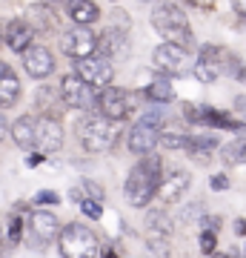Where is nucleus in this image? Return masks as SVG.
<instances>
[{"instance_id": "obj_42", "label": "nucleus", "mask_w": 246, "mask_h": 258, "mask_svg": "<svg viewBox=\"0 0 246 258\" xmlns=\"http://www.w3.org/2000/svg\"><path fill=\"white\" fill-rule=\"evenodd\" d=\"M243 258H246V247H243Z\"/></svg>"}, {"instance_id": "obj_3", "label": "nucleus", "mask_w": 246, "mask_h": 258, "mask_svg": "<svg viewBox=\"0 0 246 258\" xmlns=\"http://www.w3.org/2000/svg\"><path fill=\"white\" fill-rule=\"evenodd\" d=\"M57 247H60L63 258H98L101 238H98V232L92 227H86L80 221H72L57 232Z\"/></svg>"}, {"instance_id": "obj_22", "label": "nucleus", "mask_w": 246, "mask_h": 258, "mask_svg": "<svg viewBox=\"0 0 246 258\" xmlns=\"http://www.w3.org/2000/svg\"><path fill=\"white\" fill-rule=\"evenodd\" d=\"M12 138L23 152H32L35 149V118L32 115H20L15 123H12Z\"/></svg>"}, {"instance_id": "obj_9", "label": "nucleus", "mask_w": 246, "mask_h": 258, "mask_svg": "<svg viewBox=\"0 0 246 258\" xmlns=\"http://www.w3.org/2000/svg\"><path fill=\"white\" fill-rule=\"evenodd\" d=\"M57 232H60V224H57L55 212L32 210V215L26 218V238L35 249H46L57 238Z\"/></svg>"}, {"instance_id": "obj_18", "label": "nucleus", "mask_w": 246, "mask_h": 258, "mask_svg": "<svg viewBox=\"0 0 246 258\" xmlns=\"http://www.w3.org/2000/svg\"><path fill=\"white\" fill-rule=\"evenodd\" d=\"M3 40H6V46L12 52H18L23 55L32 43H35V29L29 26V20H9V26L3 29Z\"/></svg>"}, {"instance_id": "obj_4", "label": "nucleus", "mask_w": 246, "mask_h": 258, "mask_svg": "<svg viewBox=\"0 0 246 258\" xmlns=\"http://www.w3.org/2000/svg\"><path fill=\"white\" fill-rule=\"evenodd\" d=\"M163 109H149L140 115L135 126L129 129V152H135V155H149L152 149L157 147V135H160V129H163Z\"/></svg>"}, {"instance_id": "obj_36", "label": "nucleus", "mask_w": 246, "mask_h": 258, "mask_svg": "<svg viewBox=\"0 0 246 258\" xmlns=\"http://www.w3.org/2000/svg\"><path fill=\"white\" fill-rule=\"evenodd\" d=\"M35 204H57V195L52 192V189H40V192L35 195Z\"/></svg>"}, {"instance_id": "obj_23", "label": "nucleus", "mask_w": 246, "mask_h": 258, "mask_svg": "<svg viewBox=\"0 0 246 258\" xmlns=\"http://www.w3.org/2000/svg\"><path fill=\"white\" fill-rule=\"evenodd\" d=\"M220 147V141L215 135H186V152H189L195 161H206V158Z\"/></svg>"}, {"instance_id": "obj_37", "label": "nucleus", "mask_w": 246, "mask_h": 258, "mask_svg": "<svg viewBox=\"0 0 246 258\" xmlns=\"http://www.w3.org/2000/svg\"><path fill=\"white\" fill-rule=\"evenodd\" d=\"M6 135H9V123H6V118H3V112H0V144L6 141Z\"/></svg>"}, {"instance_id": "obj_1", "label": "nucleus", "mask_w": 246, "mask_h": 258, "mask_svg": "<svg viewBox=\"0 0 246 258\" xmlns=\"http://www.w3.org/2000/svg\"><path fill=\"white\" fill-rule=\"evenodd\" d=\"M160 175H163V161L157 155H143L132 169H129V178H126V201L137 210H143L146 204L155 198L157 192V184H160Z\"/></svg>"}, {"instance_id": "obj_13", "label": "nucleus", "mask_w": 246, "mask_h": 258, "mask_svg": "<svg viewBox=\"0 0 246 258\" xmlns=\"http://www.w3.org/2000/svg\"><path fill=\"white\" fill-rule=\"evenodd\" d=\"M60 98H63L72 109L92 112L98 106V89H92L89 83H83L77 75H66L60 81Z\"/></svg>"}, {"instance_id": "obj_30", "label": "nucleus", "mask_w": 246, "mask_h": 258, "mask_svg": "<svg viewBox=\"0 0 246 258\" xmlns=\"http://www.w3.org/2000/svg\"><path fill=\"white\" fill-rule=\"evenodd\" d=\"M226 72H229V75H235V78H237L240 83H246V63H243V60H240L237 55H232V57H229Z\"/></svg>"}, {"instance_id": "obj_41", "label": "nucleus", "mask_w": 246, "mask_h": 258, "mask_svg": "<svg viewBox=\"0 0 246 258\" xmlns=\"http://www.w3.org/2000/svg\"><path fill=\"white\" fill-rule=\"evenodd\" d=\"M0 258H3V230H0Z\"/></svg>"}, {"instance_id": "obj_20", "label": "nucleus", "mask_w": 246, "mask_h": 258, "mask_svg": "<svg viewBox=\"0 0 246 258\" xmlns=\"http://www.w3.org/2000/svg\"><path fill=\"white\" fill-rule=\"evenodd\" d=\"M20 78L15 75L9 63H3L0 60V106H15L20 98Z\"/></svg>"}, {"instance_id": "obj_38", "label": "nucleus", "mask_w": 246, "mask_h": 258, "mask_svg": "<svg viewBox=\"0 0 246 258\" xmlns=\"http://www.w3.org/2000/svg\"><path fill=\"white\" fill-rule=\"evenodd\" d=\"M232 6H235L237 15H243V18H246V0H232Z\"/></svg>"}, {"instance_id": "obj_27", "label": "nucleus", "mask_w": 246, "mask_h": 258, "mask_svg": "<svg viewBox=\"0 0 246 258\" xmlns=\"http://www.w3.org/2000/svg\"><path fill=\"white\" fill-rule=\"evenodd\" d=\"M20 238H23V215H12L9 232H3V241H6L9 247H15V244H20Z\"/></svg>"}, {"instance_id": "obj_31", "label": "nucleus", "mask_w": 246, "mask_h": 258, "mask_svg": "<svg viewBox=\"0 0 246 258\" xmlns=\"http://www.w3.org/2000/svg\"><path fill=\"white\" fill-rule=\"evenodd\" d=\"M80 210H83V215H89V218H101L103 215V204H98V201H92V198H80Z\"/></svg>"}, {"instance_id": "obj_2", "label": "nucleus", "mask_w": 246, "mask_h": 258, "mask_svg": "<svg viewBox=\"0 0 246 258\" xmlns=\"http://www.w3.org/2000/svg\"><path fill=\"white\" fill-rule=\"evenodd\" d=\"M152 26L163 43H178V46H192V26H189V18L186 12L178 6V3H157L152 9Z\"/></svg>"}, {"instance_id": "obj_21", "label": "nucleus", "mask_w": 246, "mask_h": 258, "mask_svg": "<svg viewBox=\"0 0 246 258\" xmlns=\"http://www.w3.org/2000/svg\"><path fill=\"white\" fill-rule=\"evenodd\" d=\"M66 15L74 20V26H92L101 18V9L95 0H66Z\"/></svg>"}, {"instance_id": "obj_40", "label": "nucleus", "mask_w": 246, "mask_h": 258, "mask_svg": "<svg viewBox=\"0 0 246 258\" xmlns=\"http://www.w3.org/2000/svg\"><path fill=\"white\" fill-rule=\"evenodd\" d=\"M209 258H232V255H226V252H218V249H215V252H212Z\"/></svg>"}, {"instance_id": "obj_5", "label": "nucleus", "mask_w": 246, "mask_h": 258, "mask_svg": "<svg viewBox=\"0 0 246 258\" xmlns=\"http://www.w3.org/2000/svg\"><path fill=\"white\" fill-rule=\"evenodd\" d=\"M115 141H118V123H115V120L103 118L101 112L83 120L80 144H83L86 152H106V149L115 147Z\"/></svg>"}, {"instance_id": "obj_33", "label": "nucleus", "mask_w": 246, "mask_h": 258, "mask_svg": "<svg viewBox=\"0 0 246 258\" xmlns=\"http://www.w3.org/2000/svg\"><path fill=\"white\" fill-rule=\"evenodd\" d=\"M80 189H83V192H86V195H89L92 201L103 204V186H98V184H95V181H83V184H80Z\"/></svg>"}, {"instance_id": "obj_14", "label": "nucleus", "mask_w": 246, "mask_h": 258, "mask_svg": "<svg viewBox=\"0 0 246 258\" xmlns=\"http://www.w3.org/2000/svg\"><path fill=\"white\" fill-rule=\"evenodd\" d=\"M95 43H98V35L86 26H74V29H69V32H63V37H60V49H63V55L72 57V60L95 55Z\"/></svg>"}, {"instance_id": "obj_17", "label": "nucleus", "mask_w": 246, "mask_h": 258, "mask_svg": "<svg viewBox=\"0 0 246 258\" xmlns=\"http://www.w3.org/2000/svg\"><path fill=\"white\" fill-rule=\"evenodd\" d=\"M95 52L101 57H126L129 52V37L123 29H103L101 37H98V43H95Z\"/></svg>"}, {"instance_id": "obj_29", "label": "nucleus", "mask_w": 246, "mask_h": 258, "mask_svg": "<svg viewBox=\"0 0 246 258\" xmlns=\"http://www.w3.org/2000/svg\"><path fill=\"white\" fill-rule=\"evenodd\" d=\"M157 147H163V149H183V147H186V135H181V132H163V129H160V135H157Z\"/></svg>"}, {"instance_id": "obj_35", "label": "nucleus", "mask_w": 246, "mask_h": 258, "mask_svg": "<svg viewBox=\"0 0 246 258\" xmlns=\"http://www.w3.org/2000/svg\"><path fill=\"white\" fill-rule=\"evenodd\" d=\"M209 186L212 189H229V178L223 175V172H218V175L209 178Z\"/></svg>"}, {"instance_id": "obj_43", "label": "nucleus", "mask_w": 246, "mask_h": 258, "mask_svg": "<svg viewBox=\"0 0 246 258\" xmlns=\"http://www.w3.org/2000/svg\"><path fill=\"white\" fill-rule=\"evenodd\" d=\"M143 3H152V0H143Z\"/></svg>"}, {"instance_id": "obj_19", "label": "nucleus", "mask_w": 246, "mask_h": 258, "mask_svg": "<svg viewBox=\"0 0 246 258\" xmlns=\"http://www.w3.org/2000/svg\"><path fill=\"white\" fill-rule=\"evenodd\" d=\"M143 98H149V101L157 103V106H166V103L178 101V92H175V86H172V78H169V75H157V78H152L149 86L143 89Z\"/></svg>"}, {"instance_id": "obj_10", "label": "nucleus", "mask_w": 246, "mask_h": 258, "mask_svg": "<svg viewBox=\"0 0 246 258\" xmlns=\"http://www.w3.org/2000/svg\"><path fill=\"white\" fill-rule=\"evenodd\" d=\"M152 63L155 69H160L163 75H189L195 57L186 46H178V43H160V46L152 52Z\"/></svg>"}, {"instance_id": "obj_8", "label": "nucleus", "mask_w": 246, "mask_h": 258, "mask_svg": "<svg viewBox=\"0 0 246 258\" xmlns=\"http://www.w3.org/2000/svg\"><path fill=\"white\" fill-rule=\"evenodd\" d=\"M137 101H135V95L126 92V89H120V86H106L101 95H98V106L95 109L101 112L103 118H109V120H126L132 112H135Z\"/></svg>"}, {"instance_id": "obj_26", "label": "nucleus", "mask_w": 246, "mask_h": 258, "mask_svg": "<svg viewBox=\"0 0 246 258\" xmlns=\"http://www.w3.org/2000/svg\"><path fill=\"white\" fill-rule=\"evenodd\" d=\"M146 232H149V235L169 238V235H172V218L160 210H149L146 212Z\"/></svg>"}, {"instance_id": "obj_7", "label": "nucleus", "mask_w": 246, "mask_h": 258, "mask_svg": "<svg viewBox=\"0 0 246 258\" xmlns=\"http://www.w3.org/2000/svg\"><path fill=\"white\" fill-rule=\"evenodd\" d=\"M183 115L189 123H201V126L212 129H232V132H246V120L232 115V112L215 109V106H198V103H186Z\"/></svg>"}, {"instance_id": "obj_24", "label": "nucleus", "mask_w": 246, "mask_h": 258, "mask_svg": "<svg viewBox=\"0 0 246 258\" xmlns=\"http://www.w3.org/2000/svg\"><path fill=\"white\" fill-rule=\"evenodd\" d=\"M29 18H32V23L29 26L37 32H52V29L57 26V15L49 6H43V3H35V6H29Z\"/></svg>"}, {"instance_id": "obj_15", "label": "nucleus", "mask_w": 246, "mask_h": 258, "mask_svg": "<svg viewBox=\"0 0 246 258\" xmlns=\"http://www.w3.org/2000/svg\"><path fill=\"white\" fill-rule=\"evenodd\" d=\"M189 186H192V175L186 169H166L163 175H160V184H157L155 195L163 204H178Z\"/></svg>"}, {"instance_id": "obj_32", "label": "nucleus", "mask_w": 246, "mask_h": 258, "mask_svg": "<svg viewBox=\"0 0 246 258\" xmlns=\"http://www.w3.org/2000/svg\"><path fill=\"white\" fill-rule=\"evenodd\" d=\"M215 247H218V232L203 230L201 232V252H203V255H212V252H215Z\"/></svg>"}, {"instance_id": "obj_11", "label": "nucleus", "mask_w": 246, "mask_h": 258, "mask_svg": "<svg viewBox=\"0 0 246 258\" xmlns=\"http://www.w3.org/2000/svg\"><path fill=\"white\" fill-rule=\"evenodd\" d=\"M83 83H89L92 89H106L112 86V78H115V69L106 57L101 55H89V57H80V60H74V72Z\"/></svg>"}, {"instance_id": "obj_16", "label": "nucleus", "mask_w": 246, "mask_h": 258, "mask_svg": "<svg viewBox=\"0 0 246 258\" xmlns=\"http://www.w3.org/2000/svg\"><path fill=\"white\" fill-rule=\"evenodd\" d=\"M23 69H26L32 78L43 81V78H49V75L55 72V55L46 46H29L26 52H23Z\"/></svg>"}, {"instance_id": "obj_12", "label": "nucleus", "mask_w": 246, "mask_h": 258, "mask_svg": "<svg viewBox=\"0 0 246 258\" xmlns=\"http://www.w3.org/2000/svg\"><path fill=\"white\" fill-rule=\"evenodd\" d=\"M60 147H63V126L57 115L46 112L35 118V149H40L43 155H52V152H60Z\"/></svg>"}, {"instance_id": "obj_28", "label": "nucleus", "mask_w": 246, "mask_h": 258, "mask_svg": "<svg viewBox=\"0 0 246 258\" xmlns=\"http://www.w3.org/2000/svg\"><path fill=\"white\" fill-rule=\"evenodd\" d=\"M146 247L155 258H172V249H169V238H160V235H149L146 238Z\"/></svg>"}, {"instance_id": "obj_25", "label": "nucleus", "mask_w": 246, "mask_h": 258, "mask_svg": "<svg viewBox=\"0 0 246 258\" xmlns=\"http://www.w3.org/2000/svg\"><path fill=\"white\" fill-rule=\"evenodd\" d=\"M220 161L226 166H235V164H246V135L229 141V144H220Z\"/></svg>"}, {"instance_id": "obj_34", "label": "nucleus", "mask_w": 246, "mask_h": 258, "mask_svg": "<svg viewBox=\"0 0 246 258\" xmlns=\"http://www.w3.org/2000/svg\"><path fill=\"white\" fill-rule=\"evenodd\" d=\"M186 6L192 9H201V12H215V0H183Z\"/></svg>"}, {"instance_id": "obj_39", "label": "nucleus", "mask_w": 246, "mask_h": 258, "mask_svg": "<svg viewBox=\"0 0 246 258\" xmlns=\"http://www.w3.org/2000/svg\"><path fill=\"white\" fill-rule=\"evenodd\" d=\"M235 232H237V235H246V221H243V218H237V221H235Z\"/></svg>"}, {"instance_id": "obj_6", "label": "nucleus", "mask_w": 246, "mask_h": 258, "mask_svg": "<svg viewBox=\"0 0 246 258\" xmlns=\"http://www.w3.org/2000/svg\"><path fill=\"white\" fill-rule=\"evenodd\" d=\"M229 57H232L229 49L215 46V43H203L198 57H195V63H192V75L201 83H215L220 75H226Z\"/></svg>"}]
</instances>
